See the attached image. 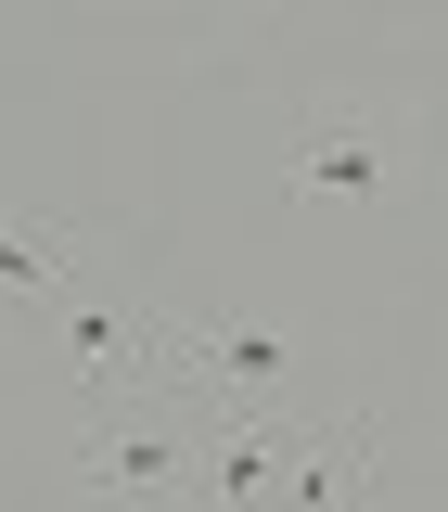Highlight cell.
<instances>
[{"mask_svg":"<svg viewBox=\"0 0 448 512\" xmlns=\"http://www.w3.org/2000/svg\"><path fill=\"white\" fill-rule=\"evenodd\" d=\"M77 512H192V410L180 397H90Z\"/></svg>","mask_w":448,"mask_h":512,"instance_id":"cell-1","label":"cell"},{"mask_svg":"<svg viewBox=\"0 0 448 512\" xmlns=\"http://www.w3.org/2000/svg\"><path fill=\"white\" fill-rule=\"evenodd\" d=\"M308 461L295 410H192V512H269Z\"/></svg>","mask_w":448,"mask_h":512,"instance_id":"cell-2","label":"cell"},{"mask_svg":"<svg viewBox=\"0 0 448 512\" xmlns=\"http://www.w3.org/2000/svg\"><path fill=\"white\" fill-rule=\"evenodd\" d=\"M282 180L295 192H397V128H384L372 103H320V116H295V141H282Z\"/></svg>","mask_w":448,"mask_h":512,"instance_id":"cell-3","label":"cell"},{"mask_svg":"<svg viewBox=\"0 0 448 512\" xmlns=\"http://www.w3.org/2000/svg\"><path fill=\"white\" fill-rule=\"evenodd\" d=\"M0 295H77V244L64 231H39V218H0Z\"/></svg>","mask_w":448,"mask_h":512,"instance_id":"cell-4","label":"cell"},{"mask_svg":"<svg viewBox=\"0 0 448 512\" xmlns=\"http://www.w3.org/2000/svg\"><path fill=\"white\" fill-rule=\"evenodd\" d=\"M205 13H218V26H231V39H269V26H282V13H295V0H205Z\"/></svg>","mask_w":448,"mask_h":512,"instance_id":"cell-5","label":"cell"},{"mask_svg":"<svg viewBox=\"0 0 448 512\" xmlns=\"http://www.w3.org/2000/svg\"><path fill=\"white\" fill-rule=\"evenodd\" d=\"M359 512H384V500H359Z\"/></svg>","mask_w":448,"mask_h":512,"instance_id":"cell-6","label":"cell"}]
</instances>
